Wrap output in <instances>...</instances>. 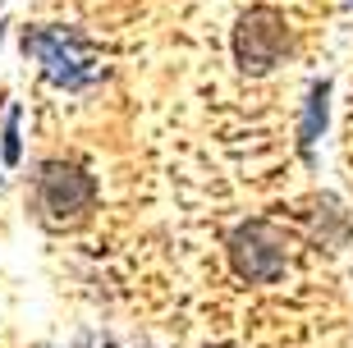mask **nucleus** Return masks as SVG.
<instances>
[{
	"mask_svg": "<svg viewBox=\"0 0 353 348\" xmlns=\"http://www.w3.org/2000/svg\"><path fill=\"white\" fill-rule=\"evenodd\" d=\"M5 161L19 165V105H10V115H5Z\"/></svg>",
	"mask_w": 353,
	"mask_h": 348,
	"instance_id": "423d86ee",
	"label": "nucleus"
},
{
	"mask_svg": "<svg viewBox=\"0 0 353 348\" xmlns=\"http://www.w3.org/2000/svg\"><path fill=\"white\" fill-rule=\"evenodd\" d=\"M97 207V179L74 161H46L37 174V216L46 229H79Z\"/></svg>",
	"mask_w": 353,
	"mask_h": 348,
	"instance_id": "f03ea898",
	"label": "nucleus"
},
{
	"mask_svg": "<svg viewBox=\"0 0 353 348\" xmlns=\"http://www.w3.org/2000/svg\"><path fill=\"white\" fill-rule=\"evenodd\" d=\"M289 51V23L285 14L271 10V5H252L234 28V60L248 78L271 74Z\"/></svg>",
	"mask_w": 353,
	"mask_h": 348,
	"instance_id": "20e7f679",
	"label": "nucleus"
},
{
	"mask_svg": "<svg viewBox=\"0 0 353 348\" xmlns=\"http://www.w3.org/2000/svg\"><path fill=\"white\" fill-rule=\"evenodd\" d=\"M230 266L248 284H275L289 271V243L271 220H243L230 234Z\"/></svg>",
	"mask_w": 353,
	"mask_h": 348,
	"instance_id": "7ed1b4c3",
	"label": "nucleus"
},
{
	"mask_svg": "<svg viewBox=\"0 0 353 348\" xmlns=\"http://www.w3.org/2000/svg\"><path fill=\"white\" fill-rule=\"evenodd\" d=\"M23 51L41 65V74L51 78L55 88L65 92H83L101 78V55L83 37L79 28L51 23V28H28L23 32Z\"/></svg>",
	"mask_w": 353,
	"mask_h": 348,
	"instance_id": "f257e3e1",
	"label": "nucleus"
},
{
	"mask_svg": "<svg viewBox=\"0 0 353 348\" xmlns=\"http://www.w3.org/2000/svg\"><path fill=\"white\" fill-rule=\"evenodd\" d=\"M326 101H330V83L321 78V83H312L307 88V101H303V124H299V147L303 156L312 161V147L316 138H321V129H326Z\"/></svg>",
	"mask_w": 353,
	"mask_h": 348,
	"instance_id": "39448f33",
	"label": "nucleus"
},
{
	"mask_svg": "<svg viewBox=\"0 0 353 348\" xmlns=\"http://www.w3.org/2000/svg\"><path fill=\"white\" fill-rule=\"evenodd\" d=\"M101 348H115V344H101Z\"/></svg>",
	"mask_w": 353,
	"mask_h": 348,
	"instance_id": "0eeeda50",
	"label": "nucleus"
}]
</instances>
